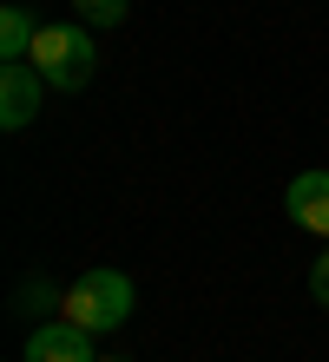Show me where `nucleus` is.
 Returning a JSON list of instances; mask_svg holds the SVG:
<instances>
[{"label":"nucleus","instance_id":"f257e3e1","mask_svg":"<svg viewBox=\"0 0 329 362\" xmlns=\"http://www.w3.org/2000/svg\"><path fill=\"white\" fill-rule=\"evenodd\" d=\"M59 316H66V323H79V329H93V336L119 329L125 316H132V276L112 270V264H93L86 276H73V284H66Z\"/></svg>","mask_w":329,"mask_h":362},{"label":"nucleus","instance_id":"f03ea898","mask_svg":"<svg viewBox=\"0 0 329 362\" xmlns=\"http://www.w3.org/2000/svg\"><path fill=\"white\" fill-rule=\"evenodd\" d=\"M33 66L47 73L53 93H79L86 79L99 73L93 27H86V20H73V27H40V40H33Z\"/></svg>","mask_w":329,"mask_h":362},{"label":"nucleus","instance_id":"7ed1b4c3","mask_svg":"<svg viewBox=\"0 0 329 362\" xmlns=\"http://www.w3.org/2000/svg\"><path fill=\"white\" fill-rule=\"evenodd\" d=\"M40 93H47V73L33 66V59H7L0 66V125L20 132V125L40 119Z\"/></svg>","mask_w":329,"mask_h":362},{"label":"nucleus","instance_id":"20e7f679","mask_svg":"<svg viewBox=\"0 0 329 362\" xmlns=\"http://www.w3.org/2000/svg\"><path fill=\"white\" fill-rule=\"evenodd\" d=\"M27 362H99L93 356V329L66 323V316H47V323L27 329Z\"/></svg>","mask_w":329,"mask_h":362},{"label":"nucleus","instance_id":"39448f33","mask_svg":"<svg viewBox=\"0 0 329 362\" xmlns=\"http://www.w3.org/2000/svg\"><path fill=\"white\" fill-rule=\"evenodd\" d=\"M283 211H290V224L329 238V172H296L290 191H283Z\"/></svg>","mask_w":329,"mask_h":362},{"label":"nucleus","instance_id":"423d86ee","mask_svg":"<svg viewBox=\"0 0 329 362\" xmlns=\"http://www.w3.org/2000/svg\"><path fill=\"white\" fill-rule=\"evenodd\" d=\"M59 303H66V290L53 284L47 270H33V276H20V284H13V316H27V329H33V323H47Z\"/></svg>","mask_w":329,"mask_h":362},{"label":"nucleus","instance_id":"0eeeda50","mask_svg":"<svg viewBox=\"0 0 329 362\" xmlns=\"http://www.w3.org/2000/svg\"><path fill=\"white\" fill-rule=\"evenodd\" d=\"M33 40H40L33 7L7 0V7H0V59H33Z\"/></svg>","mask_w":329,"mask_h":362},{"label":"nucleus","instance_id":"6e6552de","mask_svg":"<svg viewBox=\"0 0 329 362\" xmlns=\"http://www.w3.org/2000/svg\"><path fill=\"white\" fill-rule=\"evenodd\" d=\"M73 13L86 20V27H119V20L132 13V0H73Z\"/></svg>","mask_w":329,"mask_h":362},{"label":"nucleus","instance_id":"1a4fd4ad","mask_svg":"<svg viewBox=\"0 0 329 362\" xmlns=\"http://www.w3.org/2000/svg\"><path fill=\"white\" fill-rule=\"evenodd\" d=\"M310 296H316V303L329 310V250H323V257L310 264Z\"/></svg>","mask_w":329,"mask_h":362},{"label":"nucleus","instance_id":"9d476101","mask_svg":"<svg viewBox=\"0 0 329 362\" xmlns=\"http://www.w3.org/2000/svg\"><path fill=\"white\" fill-rule=\"evenodd\" d=\"M105 362H132V356H105Z\"/></svg>","mask_w":329,"mask_h":362}]
</instances>
